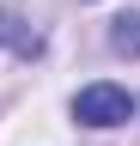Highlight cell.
Listing matches in <instances>:
<instances>
[{"instance_id": "3957f363", "label": "cell", "mask_w": 140, "mask_h": 146, "mask_svg": "<svg viewBox=\"0 0 140 146\" xmlns=\"http://www.w3.org/2000/svg\"><path fill=\"white\" fill-rule=\"evenodd\" d=\"M110 49H116V55H140V12L110 18Z\"/></svg>"}, {"instance_id": "7a4b0ae2", "label": "cell", "mask_w": 140, "mask_h": 146, "mask_svg": "<svg viewBox=\"0 0 140 146\" xmlns=\"http://www.w3.org/2000/svg\"><path fill=\"white\" fill-rule=\"evenodd\" d=\"M0 43L19 55V61H37V55H43V31H37V25H25L12 6H0Z\"/></svg>"}, {"instance_id": "6da1fadb", "label": "cell", "mask_w": 140, "mask_h": 146, "mask_svg": "<svg viewBox=\"0 0 140 146\" xmlns=\"http://www.w3.org/2000/svg\"><path fill=\"white\" fill-rule=\"evenodd\" d=\"M73 116L85 128H122V122L134 116V98L122 85H85L79 98H73Z\"/></svg>"}]
</instances>
